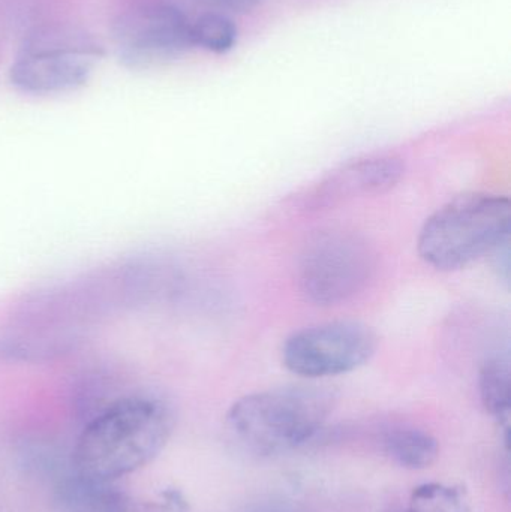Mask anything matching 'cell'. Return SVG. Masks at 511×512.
I'll return each instance as SVG.
<instances>
[{
  "instance_id": "obj_10",
  "label": "cell",
  "mask_w": 511,
  "mask_h": 512,
  "mask_svg": "<svg viewBox=\"0 0 511 512\" xmlns=\"http://www.w3.org/2000/svg\"><path fill=\"white\" fill-rule=\"evenodd\" d=\"M479 393L483 408L500 424L509 442L511 414V367L509 355H494L479 370Z\"/></svg>"
},
{
  "instance_id": "obj_6",
  "label": "cell",
  "mask_w": 511,
  "mask_h": 512,
  "mask_svg": "<svg viewBox=\"0 0 511 512\" xmlns=\"http://www.w3.org/2000/svg\"><path fill=\"white\" fill-rule=\"evenodd\" d=\"M377 349V334L368 325L354 321L324 322L288 336L282 345V363L302 378H332L365 366Z\"/></svg>"
},
{
  "instance_id": "obj_8",
  "label": "cell",
  "mask_w": 511,
  "mask_h": 512,
  "mask_svg": "<svg viewBox=\"0 0 511 512\" xmlns=\"http://www.w3.org/2000/svg\"><path fill=\"white\" fill-rule=\"evenodd\" d=\"M405 164L395 155H371L336 168L302 197L305 209H323L354 198L384 194L395 188Z\"/></svg>"
},
{
  "instance_id": "obj_4",
  "label": "cell",
  "mask_w": 511,
  "mask_h": 512,
  "mask_svg": "<svg viewBox=\"0 0 511 512\" xmlns=\"http://www.w3.org/2000/svg\"><path fill=\"white\" fill-rule=\"evenodd\" d=\"M375 270L371 246L359 234L345 230L321 231L303 248L297 283L315 306H338L368 285Z\"/></svg>"
},
{
  "instance_id": "obj_13",
  "label": "cell",
  "mask_w": 511,
  "mask_h": 512,
  "mask_svg": "<svg viewBox=\"0 0 511 512\" xmlns=\"http://www.w3.org/2000/svg\"><path fill=\"white\" fill-rule=\"evenodd\" d=\"M191 38L194 47L222 54L233 50L239 38V30L230 17L213 12L201 15L191 23Z\"/></svg>"
},
{
  "instance_id": "obj_11",
  "label": "cell",
  "mask_w": 511,
  "mask_h": 512,
  "mask_svg": "<svg viewBox=\"0 0 511 512\" xmlns=\"http://www.w3.org/2000/svg\"><path fill=\"white\" fill-rule=\"evenodd\" d=\"M384 448L393 462L411 471L431 468L440 457V444L431 433L413 427L390 430Z\"/></svg>"
},
{
  "instance_id": "obj_9",
  "label": "cell",
  "mask_w": 511,
  "mask_h": 512,
  "mask_svg": "<svg viewBox=\"0 0 511 512\" xmlns=\"http://www.w3.org/2000/svg\"><path fill=\"white\" fill-rule=\"evenodd\" d=\"M57 504L60 512H132L128 496L113 483L78 474L62 484Z\"/></svg>"
},
{
  "instance_id": "obj_2",
  "label": "cell",
  "mask_w": 511,
  "mask_h": 512,
  "mask_svg": "<svg viewBox=\"0 0 511 512\" xmlns=\"http://www.w3.org/2000/svg\"><path fill=\"white\" fill-rule=\"evenodd\" d=\"M335 396L317 385H288L246 394L231 405L227 426L246 450L278 456L311 441L329 420Z\"/></svg>"
},
{
  "instance_id": "obj_3",
  "label": "cell",
  "mask_w": 511,
  "mask_h": 512,
  "mask_svg": "<svg viewBox=\"0 0 511 512\" xmlns=\"http://www.w3.org/2000/svg\"><path fill=\"white\" fill-rule=\"evenodd\" d=\"M511 203L503 195L465 192L432 213L417 252L438 271H456L510 242Z\"/></svg>"
},
{
  "instance_id": "obj_15",
  "label": "cell",
  "mask_w": 511,
  "mask_h": 512,
  "mask_svg": "<svg viewBox=\"0 0 511 512\" xmlns=\"http://www.w3.org/2000/svg\"><path fill=\"white\" fill-rule=\"evenodd\" d=\"M218 8L228 9L233 12H249L258 5L260 0H206Z\"/></svg>"
},
{
  "instance_id": "obj_1",
  "label": "cell",
  "mask_w": 511,
  "mask_h": 512,
  "mask_svg": "<svg viewBox=\"0 0 511 512\" xmlns=\"http://www.w3.org/2000/svg\"><path fill=\"white\" fill-rule=\"evenodd\" d=\"M173 412L156 397H126L93 418L78 438L74 472L113 483L149 465L173 433Z\"/></svg>"
},
{
  "instance_id": "obj_5",
  "label": "cell",
  "mask_w": 511,
  "mask_h": 512,
  "mask_svg": "<svg viewBox=\"0 0 511 512\" xmlns=\"http://www.w3.org/2000/svg\"><path fill=\"white\" fill-rule=\"evenodd\" d=\"M98 57V47L83 33L47 30L33 35L11 69L21 92L48 96L83 86Z\"/></svg>"
},
{
  "instance_id": "obj_14",
  "label": "cell",
  "mask_w": 511,
  "mask_h": 512,
  "mask_svg": "<svg viewBox=\"0 0 511 512\" xmlns=\"http://www.w3.org/2000/svg\"><path fill=\"white\" fill-rule=\"evenodd\" d=\"M140 512H189V507L177 490H168L162 495L161 501L147 505Z\"/></svg>"
},
{
  "instance_id": "obj_12",
  "label": "cell",
  "mask_w": 511,
  "mask_h": 512,
  "mask_svg": "<svg viewBox=\"0 0 511 512\" xmlns=\"http://www.w3.org/2000/svg\"><path fill=\"white\" fill-rule=\"evenodd\" d=\"M408 512H470V501L462 487L426 483L411 493Z\"/></svg>"
},
{
  "instance_id": "obj_7",
  "label": "cell",
  "mask_w": 511,
  "mask_h": 512,
  "mask_svg": "<svg viewBox=\"0 0 511 512\" xmlns=\"http://www.w3.org/2000/svg\"><path fill=\"white\" fill-rule=\"evenodd\" d=\"M116 38L120 53L134 65L174 59L194 47L191 21L168 3H149L123 15Z\"/></svg>"
}]
</instances>
